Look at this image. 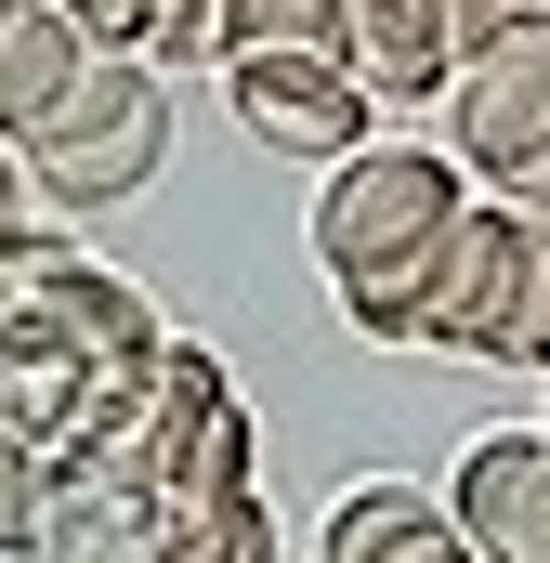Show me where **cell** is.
<instances>
[{
    "label": "cell",
    "instance_id": "1",
    "mask_svg": "<svg viewBox=\"0 0 550 563\" xmlns=\"http://www.w3.org/2000/svg\"><path fill=\"white\" fill-rule=\"evenodd\" d=\"M472 210V170L446 157V144H354L341 170H328V197H315V263H328V288L354 301V288H394L407 263H432V236Z\"/></svg>",
    "mask_w": 550,
    "mask_h": 563
},
{
    "label": "cell",
    "instance_id": "2",
    "mask_svg": "<svg viewBox=\"0 0 550 563\" xmlns=\"http://www.w3.org/2000/svg\"><path fill=\"white\" fill-rule=\"evenodd\" d=\"M13 157H26L40 210L92 223V210H119V197L157 184V157H170V79H157L144 53H92V66H79V92L13 144Z\"/></svg>",
    "mask_w": 550,
    "mask_h": 563
},
{
    "label": "cell",
    "instance_id": "3",
    "mask_svg": "<svg viewBox=\"0 0 550 563\" xmlns=\"http://www.w3.org/2000/svg\"><path fill=\"white\" fill-rule=\"evenodd\" d=\"M446 157L498 197H550V26L459 53L446 79Z\"/></svg>",
    "mask_w": 550,
    "mask_h": 563
},
{
    "label": "cell",
    "instance_id": "4",
    "mask_svg": "<svg viewBox=\"0 0 550 563\" xmlns=\"http://www.w3.org/2000/svg\"><path fill=\"white\" fill-rule=\"evenodd\" d=\"M223 106H237V132L263 157H315V170L381 144V106H367V79L341 53H250V66H223Z\"/></svg>",
    "mask_w": 550,
    "mask_h": 563
},
{
    "label": "cell",
    "instance_id": "5",
    "mask_svg": "<svg viewBox=\"0 0 550 563\" xmlns=\"http://www.w3.org/2000/svg\"><path fill=\"white\" fill-rule=\"evenodd\" d=\"M446 525L472 563H550V432H472L446 472Z\"/></svg>",
    "mask_w": 550,
    "mask_h": 563
},
{
    "label": "cell",
    "instance_id": "6",
    "mask_svg": "<svg viewBox=\"0 0 550 563\" xmlns=\"http://www.w3.org/2000/svg\"><path fill=\"white\" fill-rule=\"evenodd\" d=\"M341 66L367 79V106H446L459 13L446 0H341Z\"/></svg>",
    "mask_w": 550,
    "mask_h": 563
},
{
    "label": "cell",
    "instance_id": "7",
    "mask_svg": "<svg viewBox=\"0 0 550 563\" xmlns=\"http://www.w3.org/2000/svg\"><path fill=\"white\" fill-rule=\"evenodd\" d=\"M92 66V26L66 0H0V144H26Z\"/></svg>",
    "mask_w": 550,
    "mask_h": 563
},
{
    "label": "cell",
    "instance_id": "8",
    "mask_svg": "<svg viewBox=\"0 0 550 563\" xmlns=\"http://www.w3.org/2000/svg\"><path fill=\"white\" fill-rule=\"evenodd\" d=\"M446 551H459V525H446V498H419L407 472L394 485H354L315 525V563H446Z\"/></svg>",
    "mask_w": 550,
    "mask_h": 563
},
{
    "label": "cell",
    "instance_id": "9",
    "mask_svg": "<svg viewBox=\"0 0 550 563\" xmlns=\"http://www.w3.org/2000/svg\"><path fill=\"white\" fill-rule=\"evenodd\" d=\"M157 563H275V538L250 498H210V511H157Z\"/></svg>",
    "mask_w": 550,
    "mask_h": 563
},
{
    "label": "cell",
    "instance_id": "10",
    "mask_svg": "<svg viewBox=\"0 0 550 563\" xmlns=\"http://www.w3.org/2000/svg\"><path fill=\"white\" fill-rule=\"evenodd\" d=\"M498 367H550V197H525V288H512Z\"/></svg>",
    "mask_w": 550,
    "mask_h": 563
},
{
    "label": "cell",
    "instance_id": "11",
    "mask_svg": "<svg viewBox=\"0 0 550 563\" xmlns=\"http://www.w3.org/2000/svg\"><path fill=\"white\" fill-rule=\"evenodd\" d=\"M0 551H53V472L26 432H0Z\"/></svg>",
    "mask_w": 550,
    "mask_h": 563
},
{
    "label": "cell",
    "instance_id": "12",
    "mask_svg": "<svg viewBox=\"0 0 550 563\" xmlns=\"http://www.w3.org/2000/svg\"><path fill=\"white\" fill-rule=\"evenodd\" d=\"M66 13H79V26H92V53H157V40H170V13H184V0H66Z\"/></svg>",
    "mask_w": 550,
    "mask_h": 563
},
{
    "label": "cell",
    "instance_id": "13",
    "mask_svg": "<svg viewBox=\"0 0 550 563\" xmlns=\"http://www.w3.org/2000/svg\"><path fill=\"white\" fill-rule=\"evenodd\" d=\"M459 13V53H485V40H525V26H550V0H446Z\"/></svg>",
    "mask_w": 550,
    "mask_h": 563
},
{
    "label": "cell",
    "instance_id": "14",
    "mask_svg": "<svg viewBox=\"0 0 550 563\" xmlns=\"http://www.w3.org/2000/svg\"><path fill=\"white\" fill-rule=\"evenodd\" d=\"M26 210H40V184H26V157L0 144V223H26Z\"/></svg>",
    "mask_w": 550,
    "mask_h": 563
},
{
    "label": "cell",
    "instance_id": "15",
    "mask_svg": "<svg viewBox=\"0 0 550 563\" xmlns=\"http://www.w3.org/2000/svg\"><path fill=\"white\" fill-rule=\"evenodd\" d=\"M13 341H26V301H13V288H0V354H13Z\"/></svg>",
    "mask_w": 550,
    "mask_h": 563
},
{
    "label": "cell",
    "instance_id": "16",
    "mask_svg": "<svg viewBox=\"0 0 550 563\" xmlns=\"http://www.w3.org/2000/svg\"><path fill=\"white\" fill-rule=\"evenodd\" d=\"M446 563H472V551H446Z\"/></svg>",
    "mask_w": 550,
    "mask_h": 563
},
{
    "label": "cell",
    "instance_id": "17",
    "mask_svg": "<svg viewBox=\"0 0 550 563\" xmlns=\"http://www.w3.org/2000/svg\"><path fill=\"white\" fill-rule=\"evenodd\" d=\"M538 432H550V420H538Z\"/></svg>",
    "mask_w": 550,
    "mask_h": 563
}]
</instances>
